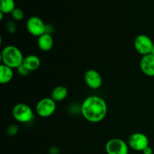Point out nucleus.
I'll use <instances>...</instances> for the list:
<instances>
[{
    "label": "nucleus",
    "instance_id": "obj_1",
    "mask_svg": "<svg viewBox=\"0 0 154 154\" xmlns=\"http://www.w3.org/2000/svg\"><path fill=\"white\" fill-rule=\"evenodd\" d=\"M81 112L88 122L97 123L102 121L108 114V105L103 98L90 96L84 99L81 106Z\"/></svg>",
    "mask_w": 154,
    "mask_h": 154
},
{
    "label": "nucleus",
    "instance_id": "obj_2",
    "mask_svg": "<svg viewBox=\"0 0 154 154\" xmlns=\"http://www.w3.org/2000/svg\"><path fill=\"white\" fill-rule=\"evenodd\" d=\"M2 63L11 69H17L23 63L24 57L20 50L14 45H7L1 53Z\"/></svg>",
    "mask_w": 154,
    "mask_h": 154
},
{
    "label": "nucleus",
    "instance_id": "obj_3",
    "mask_svg": "<svg viewBox=\"0 0 154 154\" xmlns=\"http://www.w3.org/2000/svg\"><path fill=\"white\" fill-rule=\"evenodd\" d=\"M12 116L16 121L27 123L34 119L35 115L31 107L25 103H18L12 109Z\"/></svg>",
    "mask_w": 154,
    "mask_h": 154
},
{
    "label": "nucleus",
    "instance_id": "obj_4",
    "mask_svg": "<svg viewBox=\"0 0 154 154\" xmlns=\"http://www.w3.org/2000/svg\"><path fill=\"white\" fill-rule=\"evenodd\" d=\"M36 113L43 118H47L55 113L57 110V102L51 98H43L36 105Z\"/></svg>",
    "mask_w": 154,
    "mask_h": 154
},
{
    "label": "nucleus",
    "instance_id": "obj_5",
    "mask_svg": "<svg viewBox=\"0 0 154 154\" xmlns=\"http://www.w3.org/2000/svg\"><path fill=\"white\" fill-rule=\"evenodd\" d=\"M154 43L148 35L140 34L135 37L134 40V47L137 52L141 56L151 54Z\"/></svg>",
    "mask_w": 154,
    "mask_h": 154
},
{
    "label": "nucleus",
    "instance_id": "obj_6",
    "mask_svg": "<svg viewBox=\"0 0 154 154\" xmlns=\"http://www.w3.org/2000/svg\"><path fill=\"white\" fill-rule=\"evenodd\" d=\"M129 144L120 138L110 139L105 144L107 154H129Z\"/></svg>",
    "mask_w": 154,
    "mask_h": 154
},
{
    "label": "nucleus",
    "instance_id": "obj_7",
    "mask_svg": "<svg viewBox=\"0 0 154 154\" xmlns=\"http://www.w3.org/2000/svg\"><path fill=\"white\" fill-rule=\"evenodd\" d=\"M149 143L150 141L148 137L142 132H135L128 139L129 147L135 151L142 152L146 147H148Z\"/></svg>",
    "mask_w": 154,
    "mask_h": 154
},
{
    "label": "nucleus",
    "instance_id": "obj_8",
    "mask_svg": "<svg viewBox=\"0 0 154 154\" xmlns=\"http://www.w3.org/2000/svg\"><path fill=\"white\" fill-rule=\"evenodd\" d=\"M46 24L42 19L36 16H32L26 21L27 31L35 37L42 35L46 32Z\"/></svg>",
    "mask_w": 154,
    "mask_h": 154
},
{
    "label": "nucleus",
    "instance_id": "obj_9",
    "mask_svg": "<svg viewBox=\"0 0 154 154\" xmlns=\"http://www.w3.org/2000/svg\"><path fill=\"white\" fill-rule=\"evenodd\" d=\"M84 81L87 87L93 90H98L103 84L101 74L95 69H89L84 74Z\"/></svg>",
    "mask_w": 154,
    "mask_h": 154
},
{
    "label": "nucleus",
    "instance_id": "obj_10",
    "mask_svg": "<svg viewBox=\"0 0 154 154\" xmlns=\"http://www.w3.org/2000/svg\"><path fill=\"white\" fill-rule=\"evenodd\" d=\"M140 69L146 76L154 77V56L153 54H147L141 57Z\"/></svg>",
    "mask_w": 154,
    "mask_h": 154
},
{
    "label": "nucleus",
    "instance_id": "obj_11",
    "mask_svg": "<svg viewBox=\"0 0 154 154\" xmlns=\"http://www.w3.org/2000/svg\"><path fill=\"white\" fill-rule=\"evenodd\" d=\"M54 38L49 33L45 32V34L38 38V46L42 51L45 52L50 51L54 47Z\"/></svg>",
    "mask_w": 154,
    "mask_h": 154
},
{
    "label": "nucleus",
    "instance_id": "obj_12",
    "mask_svg": "<svg viewBox=\"0 0 154 154\" xmlns=\"http://www.w3.org/2000/svg\"><path fill=\"white\" fill-rule=\"evenodd\" d=\"M23 65L26 68H27L30 72H33V71L37 70L40 67L41 60L38 56L30 54L24 57Z\"/></svg>",
    "mask_w": 154,
    "mask_h": 154
},
{
    "label": "nucleus",
    "instance_id": "obj_13",
    "mask_svg": "<svg viewBox=\"0 0 154 154\" xmlns=\"http://www.w3.org/2000/svg\"><path fill=\"white\" fill-rule=\"evenodd\" d=\"M13 78V69L2 63L0 66V83L2 84H6L11 82Z\"/></svg>",
    "mask_w": 154,
    "mask_h": 154
},
{
    "label": "nucleus",
    "instance_id": "obj_14",
    "mask_svg": "<svg viewBox=\"0 0 154 154\" xmlns=\"http://www.w3.org/2000/svg\"><path fill=\"white\" fill-rule=\"evenodd\" d=\"M69 92L65 86H57L51 92V99L56 102H60L65 100L67 98Z\"/></svg>",
    "mask_w": 154,
    "mask_h": 154
},
{
    "label": "nucleus",
    "instance_id": "obj_15",
    "mask_svg": "<svg viewBox=\"0 0 154 154\" xmlns=\"http://www.w3.org/2000/svg\"><path fill=\"white\" fill-rule=\"evenodd\" d=\"M15 8L14 0H1L0 12L3 14H11Z\"/></svg>",
    "mask_w": 154,
    "mask_h": 154
},
{
    "label": "nucleus",
    "instance_id": "obj_16",
    "mask_svg": "<svg viewBox=\"0 0 154 154\" xmlns=\"http://www.w3.org/2000/svg\"><path fill=\"white\" fill-rule=\"evenodd\" d=\"M11 16L12 18L15 20H22L24 17V12L22 9L16 8L13 11L11 12Z\"/></svg>",
    "mask_w": 154,
    "mask_h": 154
},
{
    "label": "nucleus",
    "instance_id": "obj_17",
    "mask_svg": "<svg viewBox=\"0 0 154 154\" xmlns=\"http://www.w3.org/2000/svg\"><path fill=\"white\" fill-rule=\"evenodd\" d=\"M18 131H19V127L17 126V125L12 124L8 127L7 133L10 136H14L18 133Z\"/></svg>",
    "mask_w": 154,
    "mask_h": 154
},
{
    "label": "nucleus",
    "instance_id": "obj_18",
    "mask_svg": "<svg viewBox=\"0 0 154 154\" xmlns=\"http://www.w3.org/2000/svg\"><path fill=\"white\" fill-rule=\"evenodd\" d=\"M17 71L18 74H19V75L22 77L28 76V75H29L30 72H31L28 69H27V68H26L23 64L21 65L20 67H18L17 69Z\"/></svg>",
    "mask_w": 154,
    "mask_h": 154
},
{
    "label": "nucleus",
    "instance_id": "obj_19",
    "mask_svg": "<svg viewBox=\"0 0 154 154\" xmlns=\"http://www.w3.org/2000/svg\"><path fill=\"white\" fill-rule=\"evenodd\" d=\"M6 29L10 33H14L17 31V25L14 21H8L6 24Z\"/></svg>",
    "mask_w": 154,
    "mask_h": 154
},
{
    "label": "nucleus",
    "instance_id": "obj_20",
    "mask_svg": "<svg viewBox=\"0 0 154 154\" xmlns=\"http://www.w3.org/2000/svg\"><path fill=\"white\" fill-rule=\"evenodd\" d=\"M48 152H49V154H60V150L57 147H51Z\"/></svg>",
    "mask_w": 154,
    "mask_h": 154
},
{
    "label": "nucleus",
    "instance_id": "obj_21",
    "mask_svg": "<svg viewBox=\"0 0 154 154\" xmlns=\"http://www.w3.org/2000/svg\"><path fill=\"white\" fill-rule=\"evenodd\" d=\"M143 154H153V150L152 149L151 147L148 146L147 147H146L144 150L142 151Z\"/></svg>",
    "mask_w": 154,
    "mask_h": 154
},
{
    "label": "nucleus",
    "instance_id": "obj_22",
    "mask_svg": "<svg viewBox=\"0 0 154 154\" xmlns=\"http://www.w3.org/2000/svg\"><path fill=\"white\" fill-rule=\"evenodd\" d=\"M151 54H153V55L154 56V45H153V50H152V52H151Z\"/></svg>",
    "mask_w": 154,
    "mask_h": 154
}]
</instances>
